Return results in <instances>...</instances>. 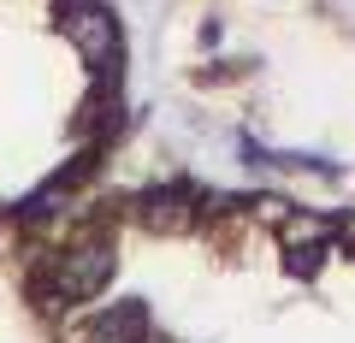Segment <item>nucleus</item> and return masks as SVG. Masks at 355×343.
Listing matches in <instances>:
<instances>
[{"instance_id": "f257e3e1", "label": "nucleus", "mask_w": 355, "mask_h": 343, "mask_svg": "<svg viewBox=\"0 0 355 343\" xmlns=\"http://www.w3.org/2000/svg\"><path fill=\"white\" fill-rule=\"evenodd\" d=\"M107 272H113V243H107V231L83 225L77 237H65L60 249L42 261V290H48V308L60 302H83L89 290H101Z\"/></svg>"}]
</instances>
